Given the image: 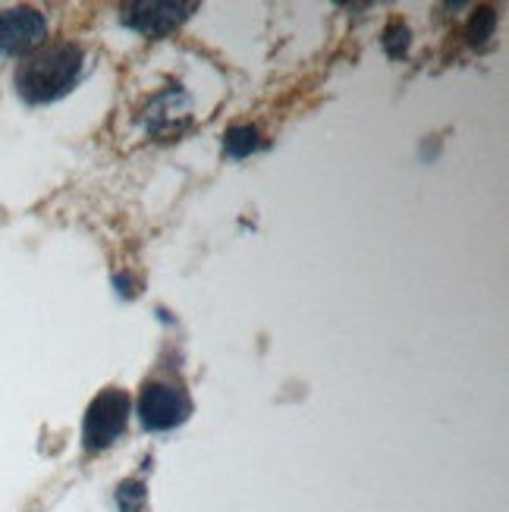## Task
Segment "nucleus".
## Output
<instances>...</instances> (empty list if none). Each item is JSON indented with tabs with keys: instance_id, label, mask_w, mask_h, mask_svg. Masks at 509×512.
Masks as SVG:
<instances>
[{
	"instance_id": "39448f33",
	"label": "nucleus",
	"mask_w": 509,
	"mask_h": 512,
	"mask_svg": "<svg viewBox=\"0 0 509 512\" xmlns=\"http://www.w3.org/2000/svg\"><path fill=\"white\" fill-rule=\"evenodd\" d=\"M195 4H126L123 22L139 35L148 38H164L173 29H180L192 16Z\"/></svg>"
},
{
	"instance_id": "7ed1b4c3",
	"label": "nucleus",
	"mask_w": 509,
	"mask_h": 512,
	"mask_svg": "<svg viewBox=\"0 0 509 512\" xmlns=\"http://www.w3.org/2000/svg\"><path fill=\"white\" fill-rule=\"evenodd\" d=\"M192 415V403L180 384L151 381L139 393V421L148 431H173Z\"/></svg>"
},
{
	"instance_id": "f257e3e1",
	"label": "nucleus",
	"mask_w": 509,
	"mask_h": 512,
	"mask_svg": "<svg viewBox=\"0 0 509 512\" xmlns=\"http://www.w3.org/2000/svg\"><path fill=\"white\" fill-rule=\"evenodd\" d=\"M82 51L76 44H48V48L32 51L16 70V88L29 104H51L63 98L79 82L82 73Z\"/></svg>"
},
{
	"instance_id": "6e6552de",
	"label": "nucleus",
	"mask_w": 509,
	"mask_h": 512,
	"mask_svg": "<svg viewBox=\"0 0 509 512\" xmlns=\"http://www.w3.org/2000/svg\"><path fill=\"white\" fill-rule=\"evenodd\" d=\"M384 44H387V51H390L393 57H403L406 44H409V32H406L403 26H390L387 35H384Z\"/></svg>"
},
{
	"instance_id": "0eeeda50",
	"label": "nucleus",
	"mask_w": 509,
	"mask_h": 512,
	"mask_svg": "<svg viewBox=\"0 0 509 512\" xmlns=\"http://www.w3.org/2000/svg\"><path fill=\"white\" fill-rule=\"evenodd\" d=\"M117 506L123 512H145V484L129 478L117 487Z\"/></svg>"
},
{
	"instance_id": "f03ea898",
	"label": "nucleus",
	"mask_w": 509,
	"mask_h": 512,
	"mask_svg": "<svg viewBox=\"0 0 509 512\" xmlns=\"http://www.w3.org/2000/svg\"><path fill=\"white\" fill-rule=\"evenodd\" d=\"M126 421H129V396L123 390H101L85 412V425H82L85 450L92 453L107 450L126 431Z\"/></svg>"
},
{
	"instance_id": "1a4fd4ad",
	"label": "nucleus",
	"mask_w": 509,
	"mask_h": 512,
	"mask_svg": "<svg viewBox=\"0 0 509 512\" xmlns=\"http://www.w3.org/2000/svg\"><path fill=\"white\" fill-rule=\"evenodd\" d=\"M491 29H494V13L491 10H478V16H475V26H472V41H484L491 35Z\"/></svg>"
},
{
	"instance_id": "423d86ee",
	"label": "nucleus",
	"mask_w": 509,
	"mask_h": 512,
	"mask_svg": "<svg viewBox=\"0 0 509 512\" xmlns=\"http://www.w3.org/2000/svg\"><path fill=\"white\" fill-rule=\"evenodd\" d=\"M224 145H227V151L233 154V158H249L252 151L261 148V139H258V132L252 126H233L227 132Z\"/></svg>"
},
{
	"instance_id": "20e7f679",
	"label": "nucleus",
	"mask_w": 509,
	"mask_h": 512,
	"mask_svg": "<svg viewBox=\"0 0 509 512\" xmlns=\"http://www.w3.org/2000/svg\"><path fill=\"white\" fill-rule=\"evenodd\" d=\"M48 35V22L32 7L0 13V54H29Z\"/></svg>"
}]
</instances>
